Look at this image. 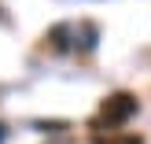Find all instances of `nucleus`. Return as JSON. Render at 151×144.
I'll list each match as a JSON object with an SVG mask.
<instances>
[{"mask_svg":"<svg viewBox=\"0 0 151 144\" xmlns=\"http://www.w3.org/2000/svg\"><path fill=\"white\" fill-rule=\"evenodd\" d=\"M133 115H137V96H129V93H114V96H107L100 103V118L107 126H122Z\"/></svg>","mask_w":151,"mask_h":144,"instance_id":"obj_1","label":"nucleus"},{"mask_svg":"<svg viewBox=\"0 0 151 144\" xmlns=\"http://www.w3.org/2000/svg\"><path fill=\"white\" fill-rule=\"evenodd\" d=\"M96 144H144V140L137 133H129V137H96Z\"/></svg>","mask_w":151,"mask_h":144,"instance_id":"obj_2","label":"nucleus"},{"mask_svg":"<svg viewBox=\"0 0 151 144\" xmlns=\"http://www.w3.org/2000/svg\"><path fill=\"white\" fill-rule=\"evenodd\" d=\"M4 137H7V130H4V126H0V140H4Z\"/></svg>","mask_w":151,"mask_h":144,"instance_id":"obj_3","label":"nucleus"},{"mask_svg":"<svg viewBox=\"0 0 151 144\" xmlns=\"http://www.w3.org/2000/svg\"><path fill=\"white\" fill-rule=\"evenodd\" d=\"M0 22H4V15H0Z\"/></svg>","mask_w":151,"mask_h":144,"instance_id":"obj_4","label":"nucleus"}]
</instances>
